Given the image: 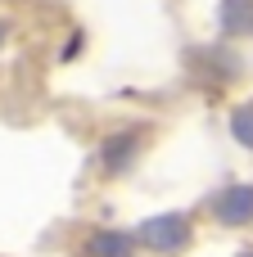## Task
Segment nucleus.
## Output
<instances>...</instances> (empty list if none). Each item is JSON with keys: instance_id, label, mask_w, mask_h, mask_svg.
<instances>
[{"instance_id": "nucleus-3", "label": "nucleus", "mask_w": 253, "mask_h": 257, "mask_svg": "<svg viewBox=\"0 0 253 257\" xmlns=\"http://www.w3.org/2000/svg\"><path fill=\"white\" fill-rule=\"evenodd\" d=\"M136 154H140V131H118V136H109L104 140V149H100V158H104V172H127L131 163H136Z\"/></svg>"}, {"instance_id": "nucleus-4", "label": "nucleus", "mask_w": 253, "mask_h": 257, "mask_svg": "<svg viewBox=\"0 0 253 257\" xmlns=\"http://www.w3.org/2000/svg\"><path fill=\"white\" fill-rule=\"evenodd\" d=\"M131 253H136V239L122 230H95L86 244V257H131Z\"/></svg>"}, {"instance_id": "nucleus-5", "label": "nucleus", "mask_w": 253, "mask_h": 257, "mask_svg": "<svg viewBox=\"0 0 253 257\" xmlns=\"http://www.w3.org/2000/svg\"><path fill=\"white\" fill-rule=\"evenodd\" d=\"M231 131H235V140H240L244 149H253V104L235 108V117H231Z\"/></svg>"}, {"instance_id": "nucleus-1", "label": "nucleus", "mask_w": 253, "mask_h": 257, "mask_svg": "<svg viewBox=\"0 0 253 257\" xmlns=\"http://www.w3.org/2000/svg\"><path fill=\"white\" fill-rule=\"evenodd\" d=\"M145 248H154V253L163 257H177L181 248H190V217H181V212H158V217H149V221H140V235H136Z\"/></svg>"}, {"instance_id": "nucleus-2", "label": "nucleus", "mask_w": 253, "mask_h": 257, "mask_svg": "<svg viewBox=\"0 0 253 257\" xmlns=\"http://www.w3.org/2000/svg\"><path fill=\"white\" fill-rule=\"evenodd\" d=\"M213 217H217L222 226H249L253 221V185H235V190L217 194Z\"/></svg>"}]
</instances>
